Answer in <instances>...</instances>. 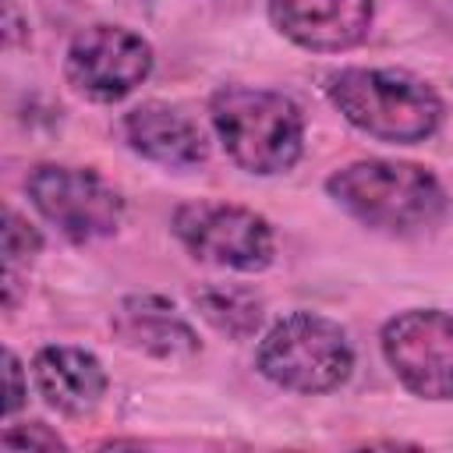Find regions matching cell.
I'll return each instance as SVG.
<instances>
[{
	"mask_svg": "<svg viewBox=\"0 0 453 453\" xmlns=\"http://www.w3.org/2000/svg\"><path fill=\"white\" fill-rule=\"evenodd\" d=\"M209 124L226 159L255 177L287 173L304 152V113L276 88L219 85L209 96Z\"/></svg>",
	"mask_w": 453,
	"mask_h": 453,
	"instance_id": "1",
	"label": "cell"
},
{
	"mask_svg": "<svg viewBox=\"0 0 453 453\" xmlns=\"http://www.w3.org/2000/svg\"><path fill=\"white\" fill-rule=\"evenodd\" d=\"M340 117L368 138L389 145H418L442 127L439 92L400 67H343L326 81Z\"/></svg>",
	"mask_w": 453,
	"mask_h": 453,
	"instance_id": "2",
	"label": "cell"
},
{
	"mask_svg": "<svg viewBox=\"0 0 453 453\" xmlns=\"http://www.w3.org/2000/svg\"><path fill=\"white\" fill-rule=\"evenodd\" d=\"M326 195L347 216L382 234H414L446 212L439 177L407 159H354L326 177Z\"/></svg>",
	"mask_w": 453,
	"mask_h": 453,
	"instance_id": "3",
	"label": "cell"
},
{
	"mask_svg": "<svg viewBox=\"0 0 453 453\" xmlns=\"http://www.w3.org/2000/svg\"><path fill=\"white\" fill-rule=\"evenodd\" d=\"M255 368L287 393H333L354 372V347L340 322L319 311H290L258 340Z\"/></svg>",
	"mask_w": 453,
	"mask_h": 453,
	"instance_id": "4",
	"label": "cell"
},
{
	"mask_svg": "<svg viewBox=\"0 0 453 453\" xmlns=\"http://www.w3.org/2000/svg\"><path fill=\"white\" fill-rule=\"evenodd\" d=\"M173 237L191 251V258L234 269V273H262L276 258V234L273 223L237 202L198 198L184 202L170 223Z\"/></svg>",
	"mask_w": 453,
	"mask_h": 453,
	"instance_id": "5",
	"label": "cell"
},
{
	"mask_svg": "<svg viewBox=\"0 0 453 453\" xmlns=\"http://www.w3.org/2000/svg\"><path fill=\"white\" fill-rule=\"evenodd\" d=\"M25 195L32 209L74 244L110 237L124 216L120 191L92 166L35 163L25 177Z\"/></svg>",
	"mask_w": 453,
	"mask_h": 453,
	"instance_id": "6",
	"label": "cell"
},
{
	"mask_svg": "<svg viewBox=\"0 0 453 453\" xmlns=\"http://www.w3.org/2000/svg\"><path fill=\"white\" fill-rule=\"evenodd\" d=\"M379 347L400 386L421 400H453V311L411 308L386 319Z\"/></svg>",
	"mask_w": 453,
	"mask_h": 453,
	"instance_id": "7",
	"label": "cell"
},
{
	"mask_svg": "<svg viewBox=\"0 0 453 453\" xmlns=\"http://www.w3.org/2000/svg\"><path fill=\"white\" fill-rule=\"evenodd\" d=\"M152 46L124 25H88L64 53L67 85L88 103H120L152 74Z\"/></svg>",
	"mask_w": 453,
	"mask_h": 453,
	"instance_id": "8",
	"label": "cell"
},
{
	"mask_svg": "<svg viewBox=\"0 0 453 453\" xmlns=\"http://www.w3.org/2000/svg\"><path fill=\"white\" fill-rule=\"evenodd\" d=\"M269 21L283 39L308 53H343L368 39L372 0H265Z\"/></svg>",
	"mask_w": 453,
	"mask_h": 453,
	"instance_id": "9",
	"label": "cell"
},
{
	"mask_svg": "<svg viewBox=\"0 0 453 453\" xmlns=\"http://www.w3.org/2000/svg\"><path fill=\"white\" fill-rule=\"evenodd\" d=\"M120 134L127 149L166 170H191L209 159V138L195 117L170 103H142L124 113Z\"/></svg>",
	"mask_w": 453,
	"mask_h": 453,
	"instance_id": "10",
	"label": "cell"
},
{
	"mask_svg": "<svg viewBox=\"0 0 453 453\" xmlns=\"http://www.w3.org/2000/svg\"><path fill=\"white\" fill-rule=\"evenodd\" d=\"M32 382L42 403L64 418H85L92 414L106 396V368L103 361L71 343H46L32 357Z\"/></svg>",
	"mask_w": 453,
	"mask_h": 453,
	"instance_id": "11",
	"label": "cell"
},
{
	"mask_svg": "<svg viewBox=\"0 0 453 453\" xmlns=\"http://www.w3.org/2000/svg\"><path fill=\"white\" fill-rule=\"evenodd\" d=\"M113 333L124 347L159 357V361H180L198 354V333L191 322L159 294H131L113 311Z\"/></svg>",
	"mask_w": 453,
	"mask_h": 453,
	"instance_id": "12",
	"label": "cell"
},
{
	"mask_svg": "<svg viewBox=\"0 0 453 453\" xmlns=\"http://www.w3.org/2000/svg\"><path fill=\"white\" fill-rule=\"evenodd\" d=\"M195 308L216 333L230 336V340H248L262 326V301L248 287L209 283V287L195 290Z\"/></svg>",
	"mask_w": 453,
	"mask_h": 453,
	"instance_id": "13",
	"label": "cell"
},
{
	"mask_svg": "<svg viewBox=\"0 0 453 453\" xmlns=\"http://www.w3.org/2000/svg\"><path fill=\"white\" fill-rule=\"evenodd\" d=\"M39 251H42L39 230L18 209H7V219H4V262H7V273H14L18 265H28Z\"/></svg>",
	"mask_w": 453,
	"mask_h": 453,
	"instance_id": "14",
	"label": "cell"
},
{
	"mask_svg": "<svg viewBox=\"0 0 453 453\" xmlns=\"http://www.w3.org/2000/svg\"><path fill=\"white\" fill-rule=\"evenodd\" d=\"M0 442L7 449H64V439L46 428L42 421H25V425H7Z\"/></svg>",
	"mask_w": 453,
	"mask_h": 453,
	"instance_id": "15",
	"label": "cell"
},
{
	"mask_svg": "<svg viewBox=\"0 0 453 453\" xmlns=\"http://www.w3.org/2000/svg\"><path fill=\"white\" fill-rule=\"evenodd\" d=\"M25 396H28V389H25V368H21L18 354L7 350V403H4V414L14 418L21 411V403H25Z\"/></svg>",
	"mask_w": 453,
	"mask_h": 453,
	"instance_id": "16",
	"label": "cell"
}]
</instances>
